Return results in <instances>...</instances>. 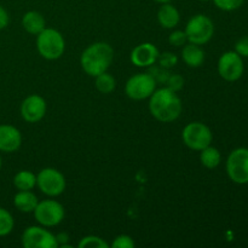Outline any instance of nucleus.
Returning <instances> with one entry per match:
<instances>
[{
  "label": "nucleus",
  "instance_id": "1",
  "mask_svg": "<svg viewBox=\"0 0 248 248\" xmlns=\"http://www.w3.org/2000/svg\"><path fill=\"white\" fill-rule=\"evenodd\" d=\"M149 111L161 123H172L182 113V101L177 92L169 87L155 90L149 97Z\"/></svg>",
  "mask_w": 248,
  "mask_h": 248
},
{
  "label": "nucleus",
  "instance_id": "2",
  "mask_svg": "<svg viewBox=\"0 0 248 248\" xmlns=\"http://www.w3.org/2000/svg\"><path fill=\"white\" fill-rule=\"evenodd\" d=\"M113 58V47L109 44L99 41L85 48L80 57V64L87 75L96 78L109 69Z\"/></svg>",
  "mask_w": 248,
  "mask_h": 248
},
{
  "label": "nucleus",
  "instance_id": "3",
  "mask_svg": "<svg viewBox=\"0 0 248 248\" xmlns=\"http://www.w3.org/2000/svg\"><path fill=\"white\" fill-rule=\"evenodd\" d=\"M36 36V48L41 57L47 61L62 57L65 51V41L60 31L53 28H45Z\"/></svg>",
  "mask_w": 248,
  "mask_h": 248
},
{
  "label": "nucleus",
  "instance_id": "4",
  "mask_svg": "<svg viewBox=\"0 0 248 248\" xmlns=\"http://www.w3.org/2000/svg\"><path fill=\"white\" fill-rule=\"evenodd\" d=\"M184 31L189 43L205 45L212 39L215 34V26L212 19L206 15H195L188 21Z\"/></svg>",
  "mask_w": 248,
  "mask_h": 248
},
{
  "label": "nucleus",
  "instance_id": "5",
  "mask_svg": "<svg viewBox=\"0 0 248 248\" xmlns=\"http://www.w3.org/2000/svg\"><path fill=\"white\" fill-rule=\"evenodd\" d=\"M183 142L189 149L201 152L206 147L211 145L213 140V135L211 128L207 125L199 121L188 124L182 132Z\"/></svg>",
  "mask_w": 248,
  "mask_h": 248
},
{
  "label": "nucleus",
  "instance_id": "6",
  "mask_svg": "<svg viewBox=\"0 0 248 248\" xmlns=\"http://www.w3.org/2000/svg\"><path fill=\"white\" fill-rule=\"evenodd\" d=\"M36 186L46 196L56 198L64 193L67 182L62 172L52 167H46L41 170L36 176Z\"/></svg>",
  "mask_w": 248,
  "mask_h": 248
},
{
  "label": "nucleus",
  "instance_id": "7",
  "mask_svg": "<svg viewBox=\"0 0 248 248\" xmlns=\"http://www.w3.org/2000/svg\"><path fill=\"white\" fill-rule=\"evenodd\" d=\"M156 90V81L149 73H138L127 80L125 92L128 98L133 101H142L149 98Z\"/></svg>",
  "mask_w": 248,
  "mask_h": 248
},
{
  "label": "nucleus",
  "instance_id": "8",
  "mask_svg": "<svg viewBox=\"0 0 248 248\" xmlns=\"http://www.w3.org/2000/svg\"><path fill=\"white\" fill-rule=\"evenodd\" d=\"M33 213L36 222L46 228L61 224L65 215L64 207L56 200L39 201Z\"/></svg>",
  "mask_w": 248,
  "mask_h": 248
},
{
  "label": "nucleus",
  "instance_id": "9",
  "mask_svg": "<svg viewBox=\"0 0 248 248\" xmlns=\"http://www.w3.org/2000/svg\"><path fill=\"white\" fill-rule=\"evenodd\" d=\"M227 173L236 184L248 183V149L237 148L232 150L227 160Z\"/></svg>",
  "mask_w": 248,
  "mask_h": 248
},
{
  "label": "nucleus",
  "instance_id": "10",
  "mask_svg": "<svg viewBox=\"0 0 248 248\" xmlns=\"http://www.w3.org/2000/svg\"><path fill=\"white\" fill-rule=\"evenodd\" d=\"M22 246L24 248H57L56 236L45 228L28 227L22 234Z\"/></svg>",
  "mask_w": 248,
  "mask_h": 248
},
{
  "label": "nucleus",
  "instance_id": "11",
  "mask_svg": "<svg viewBox=\"0 0 248 248\" xmlns=\"http://www.w3.org/2000/svg\"><path fill=\"white\" fill-rule=\"evenodd\" d=\"M218 73L227 81H236L244 74V61L235 51H228L218 61Z\"/></svg>",
  "mask_w": 248,
  "mask_h": 248
},
{
  "label": "nucleus",
  "instance_id": "12",
  "mask_svg": "<svg viewBox=\"0 0 248 248\" xmlns=\"http://www.w3.org/2000/svg\"><path fill=\"white\" fill-rule=\"evenodd\" d=\"M47 104L46 101L39 94H31L23 99L21 104V115L24 121L29 124H35L43 120L46 115Z\"/></svg>",
  "mask_w": 248,
  "mask_h": 248
},
{
  "label": "nucleus",
  "instance_id": "13",
  "mask_svg": "<svg viewBox=\"0 0 248 248\" xmlns=\"http://www.w3.org/2000/svg\"><path fill=\"white\" fill-rule=\"evenodd\" d=\"M159 50L152 43H142L132 50L130 60L132 64L140 68H148L154 65L159 58Z\"/></svg>",
  "mask_w": 248,
  "mask_h": 248
},
{
  "label": "nucleus",
  "instance_id": "14",
  "mask_svg": "<svg viewBox=\"0 0 248 248\" xmlns=\"http://www.w3.org/2000/svg\"><path fill=\"white\" fill-rule=\"evenodd\" d=\"M22 135L12 125H0V152L15 153L21 148Z\"/></svg>",
  "mask_w": 248,
  "mask_h": 248
},
{
  "label": "nucleus",
  "instance_id": "15",
  "mask_svg": "<svg viewBox=\"0 0 248 248\" xmlns=\"http://www.w3.org/2000/svg\"><path fill=\"white\" fill-rule=\"evenodd\" d=\"M157 21L162 28L172 29L178 26L181 21V15L173 5L165 2L157 11Z\"/></svg>",
  "mask_w": 248,
  "mask_h": 248
},
{
  "label": "nucleus",
  "instance_id": "16",
  "mask_svg": "<svg viewBox=\"0 0 248 248\" xmlns=\"http://www.w3.org/2000/svg\"><path fill=\"white\" fill-rule=\"evenodd\" d=\"M22 26L24 31L33 35H38L40 31L46 28V21L43 15L38 11H29L23 15L22 18Z\"/></svg>",
  "mask_w": 248,
  "mask_h": 248
},
{
  "label": "nucleus",
  "instance_id": "17",
  "mask_svg": "<svg viewBox=\"0 0 248 248\" xmlns=\"http://www.w3.org/2000/svg\"><path fill=\"white\" fill-rule=\"evenodd\" d=\"M39 199L31 190H19L14 198V205L18 211L23 213L34 212Z\"/></svg>",
  "mask_w": 248,
  "mask_h": 248
},
{
  "label": "nucleus",
  "instance_id": "18",
  "mask_svg": "<svg viewBox=\"0 0 248 248\" xmlns=\"http://www.w3.org/2000/svg\"><path fill=\"white\" fill-rule=\"evenodd\" d=\"M182 58L188 67L198 68L202 65L205 61V52L200 47V45L189 43L188 45H184L182 50Z\"/></svg>",
  "mask_w": 248,
  "mask_h": 248
},
{
  "label": "nucleus",
  "instance_id": "19",
  "mask_svg": "<svg viewBox=\"0 0 248 248\" xmlns=\"http://www.w3.org/2000/svg\"><path fill=\"white\" fill-rule=\"evenodd\" d=\"M14 186L18 190H33L36 186V176L31 171H19L15 174Z\"/></svg>",
  "mask_w": 248,
  "mask_h": 248
},
{
  "label": "nucleus",
  "instance_id": "20",
  "mask_svg": "<svg viewBox=\"0 0 248 248\" xmlns=\"http://www.w3.org/2000/svg\"><path fill=\"white\" fill-rule=\"evenodd\" d=\"M220 159H222V156H220L219 150L212 145H208L205 149L201 150L200 161L206 169L213 170L218 167L220 164Z\"/></svg>",
  "mask_w": 248,
  "mask_h": 248
},
{
  "label": "nucleus",
  "instance_id": "21",
  "mask_svg": "<svg viewBox=\"0 0 248 248\" xmlns=\"http://www.w3.org/2000/svg\"><path fill=\"white\" fill-rule=\"evenodd\" d=\"M94 85H96V89L98 90L101 93L108 94V93H111V92L115 90L116 80L114 79L113 75H110V74H108L107 72H104V73H102V74L97 75Z\"/></svg>",
  "mask_w": 248,
  "mask_h": 248
},
{
  "label": "nucleus",
  "instance_id": "22",
  "mask_svg": "<svg viewBox=\"0 0 248 248\" xmlns=\"http://www.w3.org/2000/svg\"><path fill=\"white\" fill-rule=\"evenodd\" d=\"M15 220L11 213L5 208L0 207V237L6 236L14 230Z\"/></svg>",
  "mask_w": 248,
  "mask_h": 248
},
{
  "label": "nucleus",
  "instance_id": "23",
  "mask_svg": "<svg viewBox=\"0 0 248 248\" xmlns=\"http://www.w3.org/2000/svg\"><path fill=\"white\" fill-rule=\"evenodd\" d=\"M79 248H109L108 244L104 241L102 237L94 236V235H89V236H85L80 240L79 242Z\"/></svg>",
  "mask_w": 248,
  "mask_h": 248
},
{
  "label": "nucleus",
  "instance_id": "24",
  "mask_svg": "<svg viewBox=\"0 0 248 248\" xmlns=\"http://www.w3.org/2000/svg\"><path fill=\"white\" fill-rule=\"evenodd\" d=\"M157 62H159L160 67L165 68V69H170V68L174 67L178 63V57L172 52H164L159 55Z\"/></svg>",
  "mask_w": 248,
  "mask_h": 248
},
{
  "label": "nucleus",
  "instance_id": "25",
  "mask_svg": "<svg viewBox=\"0 0 248 248\" xmlns=\"http://www.w3.org/2000/svg\"><path fill=\"white\" fill-rule=\"evenodd\" d=\"M245 0H213L216 6L218 9L223 10V11H234L237 10L242 4H244Z\"/></svg>",
  "mask_w": 248,
  "mask_h": 248
},
{
  "label": "nucleus",
  "instance_id": "26",
  "mask_svg": "<svg viewBox=\"0 0 248 248\" xmlns=\"http://www.w3.org/2000/svg\"><path fill=\"white\" fill-rule=\"evenodd\" d=\"M169 43L176 47H181L188 43L186 34L184 31H173L169 36Z\"/></svg>",
  "mask_w": 248,
  "mask_h": 248
},
{
  "label": "nucleus",
  "instance_id": "27",
  "mask_svg": "<svg viewBox=\"0 0 248 248\" xmlns=\"http://www.w3.org/2000/svg\"><path fill=\"white\" fill-rule=\"evenodd\" d=\"M135 246V241L128 235H119V236L115 237L113 244H111L113 248H133Z\"/></svg>",
  "mask_w": 248,
  "mask_h": 248
},
{
  "label": "nucleus",
  "instance_id": "28",
  "mask_svg": "<svg viewBox=\"0 0 248 248\" xmlns=\"http://www.w3.org/2000/svg\"><path fill=\"white\" fill-rule=\"evenodd\" d=\"M166 84L169 89H171L172 91L178 92L183 89L184 86V79L178 74H170V77L167 78Z\"/></svg>",
  "mask_w": 248,
  "mask_h": 248
},
{
  "label": "nucleus",
  "instance_id": "29",
  "mask_svg": "<svg viewBox=\"0 0 248 248\" xmlns=\"http://www.w3.org/2000/svg\"><path fill=\"white\" fill-rule=\"evenodd\" d=\"M235 52L239 53L241 57H248V36L240 39L235 45Z\"/></svg>",
  "mask_w": 248,
  "mask_h": 248
},
{
  "label": "nucleus",
  "instance_id": "30",
  "mask_svg": "<svg viewBox=\"0 0 248 248\" xmlns=\"http://www.w3.org/2000/svg\"><path fill=\"white\" fill-rule=\"evenodd\" d=\"M56 240H57L58 247H61V248H70V247H72L70 245L67 244V242L69 241V236H68V234H65V232H61V234L56 235Z\"/></svg>",
  "mask_w": 248,
  "mask_h": 248
},
{
  "label": "nucleus",
  "instance_id": "31",
  "mask_svg": "<svg viewBox=\"0 0 248 248\" xmlns=\"http://www.w3.org/2000/svg\"><path fill=\"white\" fill-rule=\"evenodd\" d=\"M9 21H10V17H9V14H7V11L4 9V7L0 6V31L6 28L7 24H9Z\"/></svg>",
  "mask_w": 248,
  "mask_h": 248
},
{
  "label": "nucleus",
  "instance_id": "32",
  "mask_svg": "<svg viewBox=\"0 0 248 248\" xmlns=\"http://www.w3.org/2000/svg\"><path fill=\"white\" fill-rule=\"evenodd\" d=\"M156 2H160V4H165V2H170L171 0H155Z\"/></svg>",
  "mask_w": 248,
  "mask_h": 248
},
{
  "label": "nucleus",
  "instance_id": "33",
  "mask_svg": "<svg viewBox=\"0 0 248 248\" xmlns=\"http://www.w3.org/2000/svg\"><path fill=\"white\" fill-rule=\"evenodd\" d=\"M1 166H2V160H1V156H0V170H1Z\"/></svg>",
  "mask_w": 248,
  "mask_h": 248
},
{
  "label": "nucleus",
  "instance_id": "34",
  "mask_svg": "<svg viewBox=\"0 0 248 248\" xmlns=\"http://www.w3.org/2000/svg\"><path fill=\"white\" fill-rule=\"evenodd\" d=\"M200 1H210V0H200Z\"/></svg>",
  "mask_w": 248,
  "mask_h": 248
}]
</instances>
